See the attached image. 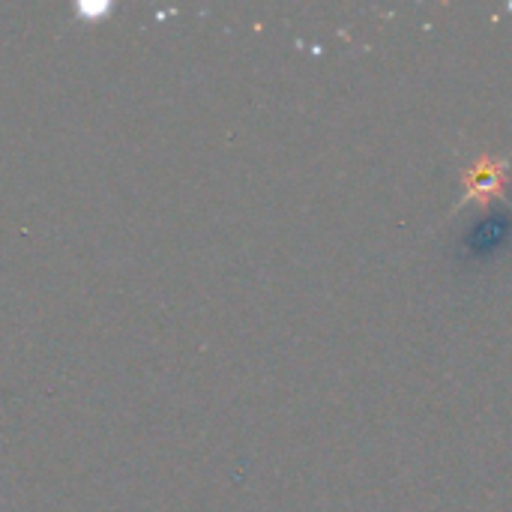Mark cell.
Returning <instances> with one entry per match:
<instances>
[{"mask_svg": "<svg viewBox=\"0 0 512 512\" xmlns=\"http://www.w3.org/2000/svg\"><path fill=\"white\" fill-rule=\"evenodd\" d=\"M504 186V165L486 159L483 165L471 168L468 174V198H492Z\"/></svg>", "mask_w": 512, "mask_h": 512, "instance_id": "obj_1", "label": "cell"}]
</instances>
